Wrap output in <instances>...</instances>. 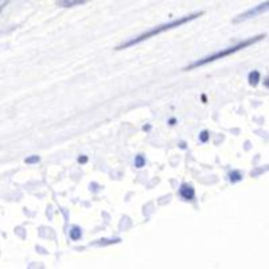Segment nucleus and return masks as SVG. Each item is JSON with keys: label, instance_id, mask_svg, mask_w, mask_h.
Instances as JSON below:
<instances>
[{"label": "nucleus", "instance_id": "nucleus-1", "mask_svg": "<svg viewBox=\"0 0 269 269\" xmlns=\"http://www.w3.org/2000/svg\"><path fill=\"white\" fill-rule=\"evenodd\" d=\"M198 15H194V16H187V18H185V19H181V20H176V22H172V23H170V25H164V26H160L159 29H155V30H151L150 33H147V34L142 35L139 39L136 40H132V42H129V43H127L124 47H128V46H131V44H135V43H139L140 40H144L147 39V38H150V37H152V35L155 34H160V33H163V31H166V30L168 29H172V27H175V26H181L183 25V23H186L187 20H191L194 19V18H196Z\"/></svg>", "mask_w": 269, "mask_h": 269}, {"label": "nucleus", "instance_id": "nucleus-2", "mask_svg": "<svg viewBox=\"0 0 269 269\" xmlns=\"http://www.w3.org/2000/svg\"><path fill=\"white\" fill-rule=\"evenodd\" d=\"M261 38H263V37H259V38H256V39L246 40V42H244V43L240 44V46H237V47H233V49L226 50V51H222V53L214 54V55H211V57H209V58H206L205 61H202V62H196L195 65H192V66H190V68H195V66H199V65H205L206 62H210V61H215V59L222 58V57H226L228 54L234 53V51H237V50H240V49H244V47H246V46H249V44H252V43H255L256 40L261 39Z\"/></svg>", "mask_w": 269, "mask_h": 269}]
</instances>
